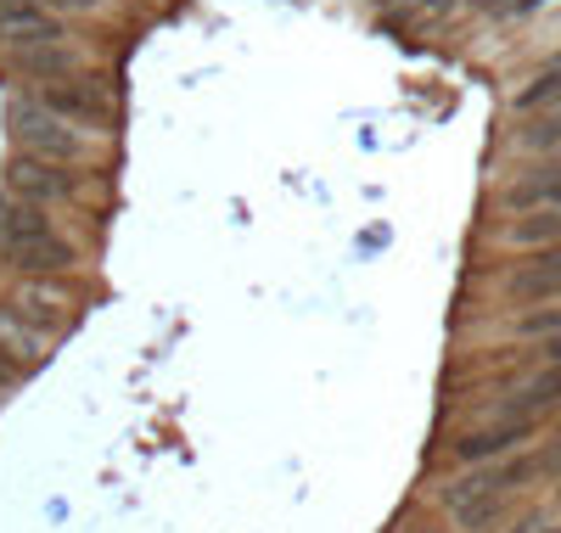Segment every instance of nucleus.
<instances>
[{"instance_id":"obj_1","label":"nucleus","mask_w":561,"mask_h":533,"mask_svg":"<svg viewBox=\"0 0 561 533\" xmlns=\"http://www.w3.org/2000/svg\"><path fill=\"white\" fill-rule=\"evenodd\" d=\"M0 264H12L18 275H62L73 264V241L57 236L34 203L0 191Z\"/></svg>"},{"instance_id":"obj_2","label":"nucleus","mask_w":561,"mask_h":533,"mask_svg":"<svg viewBox=\"0 0 561 533\" xmlns=\"http://www.w3.org/2000/svg\"><path fill=\"white\" fill-rule=\"evenodd\" d=\"M534 472H539V461H511V466H489V472H472V477L449 483L444 506H449L455 528H460V533H489V528L505 517L511 489H517V483H528Z\"/></svg>"},{"instance_id":"obj_3","label":"nucleus","mask_w":561,"mask_h":533,"mask_svg":"<svg viewBox=\"0 0 561 533\" xmlns=\"http://www.w3.org/2000/svg\"><path fill=\"white\" fill-rule=\"evenodd\" d=\"M7 135L28 158H51V163H79L84 158V140L68 129V118H57L45 102H34V95H12L7 102Z\"/></svg>"},{"instance_id":"obj_4","label":"nucleus","mask_w":561,"mask_h":533,"mask_svg":"<svg viewBox=\"0 0 561 533\" xmlns=\"http://www.w3.org/2000/svg\"><path fill=\"white\" fill-rule=\"evenodd\" d=\"M7 191H12V197H23V203H62V197H73V191H79V180H73L68 163L18 152L7 163Z\"/></svg>"},{"instance_id":"obj_5","label":"nucleus","mask_w":561,"mask_h":533,"mask_svg":"<svg viewBox=\"0 0 561 533\" xmlns=\"http://www.w3.org/2000/svg\"><path fill=\"white\" fill-rule=\"evenodd\" d=\"M45 107H51L57 118H79V124H107L113 118V102H107V90L96 84V79H57V84H45V95H39Z\"/></svg>"},{"instance_id":"obj_6","label":"nucleus","mask_w":561,"mask_h":533,"mask_svg":"<svg viewBox=\"0 0 561 533\" xmlns=\"http://www.w3.org/2000/svg\"><path fill=\"white\" fill-rule=\"evenodd\" d=\"M7 315L18 320V326H28V331H57L62 320H68V298L62 293H51V286H23V293L7 304Z\"/></svg>"},{"instance_id":"obj_7","label":"nucleus","mask_w":561,"mask_h":533,"mask_svg":"<svg viewBox=\"0 0 561 533\" xmlns=\"http://www.w3.org/2000/svg\"><path fill=\"white\" fill-rule=\"evenodd\" d=\"M528 432H534V427H523V421H500V427H483V432H466V439L455 444V461L478 466V461L511 455L517 444H528Z\"/></svg>"},{"instance_id":"obj_8","label":"nucleus","mask_w":561,"mask_h":533,"mask_svg":"<svg viewBox=\"0 0 561 533\" xmlns=\"http://www.w3.org/2000/svg\"><path fill=\"white\" fill-rule=\"evenodd\" d=\"M556 293H561V241H556V248H545L534 264H523L517 275H511V298H523V304L556 298Z\"/></svg>"},{"instance_id":"obj_9","label":"nucleus","mask_w":561,"mask_h":533,"mask_svg":"<svg viewBox=\"0 0 561 533\" xmlns=\"http://www.w3.org/2000/svg\"><path fill=\"white\" fill-rule=\"evenodd\" d=\"M561 405V365H550V371H539L517 399L505 405V421H523V427H534V416H545V410H556Z\"/></svg>"},{"instance_id":"obj_10","label":"nucleus","mask_w":561,"mask_h":533,"mask_svg":"<svg viewBox=\"0 0 561 533\" xmlns=\"http://www.w3.org/2000/svg\"><path fill=\"white\" fill-rule=\"evenodd\" d=\"M12 68H18V73H28V79L57 84V79H73V73H79V57L57 39V45H34V52H12Z\"/></svg>"},{"instance_id":"obj_11","label":"nucleus","mask_w":561,"mask_h":533,"mask_svg":"<svg viewBox=\"0 0 561 533\" xmlns=\"http://www.w3.org/2000/svg\"><path fill=\"white\" fill-rule=\"evenodd\" d=\"M0 39H7L12 52H34V45H57L62 29H57V18H45V7H39V12H28V18L0 23Z\"/></svg>"},{"instance_id":"obj_12","label":"nucleus","mask_w":561,"mask_h":533,"mask_svg":"<svg viewBox=\"0 0 561 533\" xmlns=\"http://www.w3.org/2000/svg\"><path fill=\"white\" fill-rule=\"evenodd\" d=\"M505 208H561V169H545V174H534V180H523V185H511L505 191Z\"/></svg>"},{"instance_id":"obj_13","label":"nucleus","mask_w":561,"mask_h":533,"mask_svg":"<svg viewBox=\"0 0 561 533\" xmlns=\"http://www.w3.org/2000/svg\"><path fill=\"white\" fill-rule=\"evenodd\" d=\"M556 236H561V208H539V214L511 225V241H523V248H534V241H556Z\"/></svg>"},{"instance_id":"obj_14","label":"nucleus","mask_w":561,"mask_h":533,"mask_svg":"<svg viewBox=\"0 0 561 533\" xmlns=\"http://www.w3.org/2000/svg\"><path fill=\"white\" fill-rule=\"evenodd\" d=\"M556 95H561V68H556V73H545V79H534V84L517 95V107H523V113H534L539 102H556Z\"/></svg>"},{"instance_id":"obj_15","label":"nucleus","mask_w":561,"mask_h":533,"mask_svg":"<svg viewBox=\"0 0 561 533\" xmlns=\"http://www.w3.org/2000/svg\"><path fill=\"white\" fill-rule=\"evenodd\" d=\"M523 337H550V331H561V309H545V315H523V326H517Z\"/></svg>"},{"instance_id":"obj_16","label":"nucleus","mask_w":561,"mask_h":533,"mask_svg":"<svg viewBox=\"0 0 561 533\" xmlns=\"http://www.w3.org/2000/svg\"><path fill=\"white\" fill-rule=\"evenodd\" d=\"M523 140H528V147H556V140H561V113H556V118H545L539 129H528Z\"/></svg>"},{"instance_id":"obj_17","label":"nucleus","mask_w":561,"mask_h":533,"mask_svg":"<svg viewBox=\"0 0 561 533\" xmlns=\"http://www.w3.org/2000/svg\"><path fill=\"white\" fill-rule=\"evenodd\" d=\"M39 12V0H0V23H12V18H28Z\"/></svg>"},{"instance_id":"obj_18","label":"nucleus","mask_w":561,"mask_h":533,"mask_svg":"<svg viewBox=\"0 0 561 533\" xmlns=\"http://www.w3.org/2000/svg\"><path fill=\"white\" fill-rule=\"evenodd\" d=\"M39 7H51V12H90L96 0H39Z\"/></svg>"},{"instance_id":"obj_19","label":"nucleus","mask_w":561,"mask_h":533,"mask_svg":"<svg viewBox=\"0 0 561 533\" xmlns=\"http://www.w3.org/2000/svg\"><path fill=\"white\" fill-rule=\"evenodd\" d=\"M545 466H550V472H556V466H561V432H556V444H550V450H545V455H539V472H545Z\"/></svg>"},{"instance_id":"obj_20","label":"nucleus","mask_w":561,"mask_h":533,"mask_svg":"<svg viewBox=\"0 0 561 533\" xmlns=\"http://www.w3.org/2000/svg\"><path fill=\"white\" fill-rule=\"evenodd\" d=\"M550 365H561V331H556V343H550Z\"/></svg>"},{"instance_id":"obj_21","label":"nucleus","mask_w":561,"mask_h":533,"mask_svg":"<svg viewBox=\"0 0 561 533\" xmlns=\"http://www.w3.org/2000/svg\"><path fill=\"white\" fill-rule=\"evenodd\" d=\"M539 528H545V522H539V517H528V522H523L517 533H539Z\"/></svg>"},{"instance_id":"obj_22","label":"nucleus","mask_w":561,"mask_h":533,"mask_svg":"<svg viewBox=\"0 0 561 533\" xmlns=\"http://www.w3.org/2000/svg\"><path fill=\"white\" fill-rule=\"evenodd\" d=\"M556 506H561V489H556Z\"/></svg>"}]
</instances>
